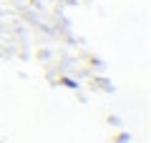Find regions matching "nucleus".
Returning <instances> with one entry per match:
<instances>
[{
  "instance_id": "nucleus-2",
  "label": "nucleus",
  "mask_w": 151,
  "mask_h": 143,
  "mask_svg": "<svg viewBox=\"0 0 151 143\" xmlns=\"http://www.w3.org/2000/svg\"><path fill=\"white\" fill-rule=\"evenodd\" d=\"M126 141H129V133H121V136L116 138V143H126Z\"/></svg>"
},
{
  "instance_id": "nucleus-1",
  "label": "nucleus",
  "mask_w": 151,
  "mask_h": 143,
  "mask_svg": "<svg viewBox=\"0 0 151 143\" xmlns=\"http://www.w3.org/2000/svg\"><path fill=\"white\" fill-rule=\"evenodd\" d=\"M60 85H65V88H70V90L78 88V83H76V80H70V78H60Z\"/></svg>"
}]
</instances>
